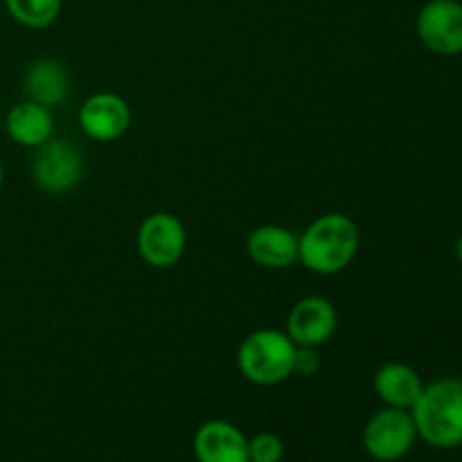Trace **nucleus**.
<instances>
[{"label":"nucleus","instance_id":"1","mask_svg":"<svg viewBox=\"0 0 462 462\" xmlns=\"http://www.w3.org/2000/svg\"><path fill=\"white\" fill-rule=\"evenodd\" d=\"M361 230L343 212H325L298 235V262L316 275H337L355 262Z\"/></svg>","mask_w":462,"mask_h":462},{"label":"nucleus","instance_id":"2","mask_svg":"<svg viewBox=\"0 0 462 462\" xmlns=\"http://www.w3.org/2000/svg\"><path fill=\"white\" fill-rule=\"evenodd\" d=\"M420 440L433 449L462 447V379L442 377L424 383L411 409Z\"/></svg>","mask_w":462,"mask_h":462},{"label":"nucleus","instance_id":"3","mask_svg":"<svg viewBox=\"0 0 462 462\" xmlns=\"http://www.w3.org/2000/svg\"><path fill=\"white\" fill-rule=\"evenodd\" d=\"M296 347L282 329H255L239 343L237 368L255 386H278L293 374Z\"/></svg>","mask_w":462,"mask_h":462},{"label":"nucleus","instance_id":"4","mask_svg":"<svg viewBox=\"0 0 462 462\" xmlns=\"http://www.w3.org/2000/svg\"><path fill=\"white\" fill-rule=\"evenodd\" d=\"M418 442L411 411L383 406L368 418L364 427V449L377 462H397Z\"/></svg>","mask_w":462,"mask_h":462},{"label":"nucleus","instance_id":"5","mask_svg":"<svg viewBox=\"0 0 462 462\" xmlns=\"http://www.w3.org/2000/svg\"><path fill=\"white\" fill-rule=\"evenodd\" d=\"M84 176V158L72 143L63 138H50L34 149L32 179L43 192L61 197L72 192Z\"/></svg>","mask_w":462,"mask_h":462},{"label":"nucleus","instance_id":"6","mask_svg":"<svg viewBox=\"0 0 462 462\" xmlns=\"http://www.w3.org/2000/svg\"><path fill=\"white\" fill-rule=\"evenodd\" d=\"M135 248L144 264L153 269H170L188 248V230L171 212H152L140 221Z\"/></svg>","mask_w":462,"mask_h":462},{"label":"nucleus","instance_id":"7","mask_svg":"<svg viewBox=\"0 0 462 462\" xmlns=\"http://www.w3.org/2000/svg\"><path fill=\"white\" fill-rule=\"evenodd\" d=\"M415 32L424 48L440 57L462 52V3L458 0H429L415 18Z\"/></svg>","mask_w":462,"mask_h":462},{"label":"nucleus","instance_id":"8","mask_svg":"<svg viewBox=\"0 0 462 462\" xmlns=\"http://www.w3.org/2000/svg\"><path fill=\"white\" fill-rule=\"evenodd\" d=\"M79 126L97 143L120 140L131 126V106L117 93H95L79 106Z\"/></svg>","mask_w":462,"mask_h":462},{"label":"nucleus","instance_id":"9","mask_svg":"<svg viewBox=\"0 0 462 462\" xmlns=\"http://www.w3.org/2000/svg\"><path fill=\"white\" fill-rule=\"evenodd\" d=\"M338 328L337 307L323 296H307L291 307L287 334L296 346L320 347L334 337Z\"/></svg>","mask_w":462,"mask_h":462},{"label":"nucleus","instance_id":"10","mask_svg":"<svg viewBox=\"0 0 462 462\" xmlns=\"http://www.w3.org/2000/svg\"><path fill=\"white\" fill-rule=\"evenodd\" d=\"M194 456L199 462H251L248 438L226 420H210L194 433Z\"/></svg>","mask_w":462,"mask_h":462},{"label":"nucleus","instance_id":"11","mask_svg":"<svg viewBox=\"0 0 462 462\" xmlns=\"http://www.w3.org/2000/svg\"><path fill=\"white\" fill-rule=\"evenodd\" d=\"M246 253L257 266L287 269L298 262V235L278 224L257 226L248 233Z\"/></svg>","mask_w":462,"mask_h":462},{"label":"nucleus","instance_id":"12","mask_svg":"<svg viewBox=\"0 0 462 462\" xmlns=\"http://www.w3.org/2000/svg\"><path fill=\"white\" fill-rule=\"evenodd\" d=\"M23 90L32 102H39L48 108L61 106L70 95L68 68L59 59H36L23 75Z\"/></svg>","mask_w":462,"mask_h":462},{"label":"nucleus","instance_id":"13","mask_svg":"<svg viewBox=\"0 0 462 462\" xmlns=\"http://www.w3.org/2000/svg\"><path fill=\"white\" fill-rule=\"evenodd\" d=\"M373 386L383 406L411 411L418 397L422 395L424 382L413 365L402 364V361H388L377 368Z\"/></svg>","mask_w":462,"mask_h":462},{"label":"nucleus","instance_id":"14","mask_svg":"<svg viewBox=\"0 0 462 462\" xmlns=\"http://www.w3.org/2000/svg\"><path fill=\"white\" fill-rule=\"evenodd\" d=\"M5 131H7L9 140L21 144V147H41V144L48 143V140L52 138V111L39 102L23 99V102L14 104L7 111V117H5Z\"/></svg>","mask_w":462,"mask_h":462},{"label":"nucleus","instance_id":"15","mask_svg":"<svg viewBox=\"0 0 462 462\" xmlns=\"http://www.w3.org/2000/svg\"><path fill=\"white\" fill-rule=\"evenodd\" d=\"M9 16L30 30H45L59 18L63 0H3Z\"/></svg>","mask_w":462,"mask_h":462},{"label":"nucleus","instance_id":"16","mask_svg":"<svg viewBox=\"0 0 462 462\" xmlns=\"http://www.w3.org/2000/svg\"><path fill=\"white\" fill-rule=\"evenodd\" d=\"M284 442L275 433H257L248 440V460L251 462H282Z\"/></svg>","mask_w":462,"mask_h":462},{"label":"nucleus","instance_id":"17","mask_svg":"<svg viewBox=\"0 0 462 462\" xmlns=\"http://www.w3.org/2000/svg\"><path fill=\"white\" fill-rule=\"evenodd\" d=\"M320 370V356L319 347H296V356H293V373L302 374V377H311Z\"/></svg>","mask_w":462,"mask_h":462},{"label":"nucleus","instance_id":"18","mask_svg":"<svg viewBox=\"0 0 462 462\" xmlns=\"http://www.w3.org/2000/svg\"><path fill=\"white\" fill-rule=\"evenodd\" d=\"M454 253H456V260L462 264V235L458 239H456V246H454Z\"/></svg>","mask_w":462,"mask_h":462},{"label":"nucleus","instance_id":"19","mask_svg":"<svg viewBox=\"0 0 462 462\" xmlns=\"http://www.w3.org/2000/svg\"><path fill=\"white\" fill-rule=\"evenodd\" d=\"M5 183V167H3V161H0V188H3Z\"/></svg>","mask_w":462,"mask_h":462}]
</instances>
